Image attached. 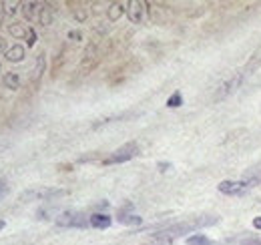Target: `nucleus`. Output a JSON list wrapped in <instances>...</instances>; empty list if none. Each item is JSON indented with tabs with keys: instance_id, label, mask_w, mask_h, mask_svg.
Returning <instances> with one entry per match:
<instances>
[{
	"instance_id": "1",
	"label": "nucleus",
	"mask_w": 261,
	"mask_h": 245,
	"mask_svg": "<svg viewBox=\"0 0 261 245\" xmlns=\"http://www.w3.org/2000/svg\"><path fill=\"white\" fill-rule=\"evenodd\" d=\"M219 221V217L215 215H205V217H195L191 221H183V223H177V225H169L161 229L157 235H167V237H173V235H181V233H189V231H195L199 227H209V225H215Z\"/></svg>"
},
{
	"instance_id": "2",
	"label": "nucleus",
	"mask_w": 261,
	"mask_h": 245,
	"mask_svg": "<svg viewBox=\"0 0 261 245\" xmlns=\"http://www.w3.org/2000/svg\"><path fill=\"white\" fill-rule=\"evenodd\" d=\"M57 225L59 227H79V229H85V227H91V217H87L81 211H66L57 217Z\"/></svg>"
},
{
	"instance_id": "3",
	"label": "nucleus",
	"mask_w": 261,
	"mask_h": 245,
	"mask_svg": "<svg viewBox=\"0 0 261 245\" xmlns=\"http://www.w3.org/2000/svg\"><path fill=\"white\" fill-rule=\"evenodd\" d=\"M66 195L65 189H31L27 193L20 195L22 201H48V199H57Z\"/></svg>"
},
{
	"instance_id": "4",
	"label": "nucleus",
	"mask_w": 261,
	"mask_h": 245,
	"mask_svg": "<svg viewBox=\"0 0 261 245\" xmlns=\"http://www.w3.org/2000/svg\"><path fill=\"white\" fill-rule=\"evenodd\" d=\"M139 155V145L137 143H127L123 147H119L115 153L111 155L109 159H105V165H115V163H125V161H130L133 157Z\"/></svg>"
},
{
	"instance_id": "5",
	"label": "nucleus",
	"mask_w": 261,
	"mask_h": 245,
	"mask_svg": "<svg viewBox=\"0 0 261 245\" xmlns=\"http://www.w3.org/2000/svg\"><path fill=\"white\" fill-rule=\"evenodd\" d=\"M255 181H249V179H239V181H221L219 183V191L223 195H243L245 191H249L251 187H255Z\"/></svg>"
},
{
	"instance_id": "6",
	"label": "nucleus",
	"mask_w": 261,
	"mask_h": 245,
	"mask_svg": "<svg viewBox=\"0 0 261 245\" xmlns=\"http://www.w3.org/2000/svg\"><path fill=\"white\" fill-rule=\"evenodd\" d=\"M241 81H243V75H241V72L231 75L225 83H221V85L217 87L213 101H221V99H225V96H229V94H233V92L241 87Z\"/></svg>"
},
{
	"instance_id": "7",
	"label": "nucleus",
	"mask_w": 261,
	"mask_h": 245,
	"mask_svg": "<svg viewBox=\"0 0 261 245\" xmlns=\"http://www.w3.org/2000/svg\"><path fill=\"white\" fill-rule=\"evenodd\" d=\"M143 14H145V2H141V0L127 2V16L133 24H141Z\"/></svg>"
},
{
	"instance_id": "8",
	"label": "nucleus",
	"mask_w": 261,
	"mask_h": 245,
	"mask_svg": "<svg viewBox=\"0 0 261 245\" xmlns=\"http://www.w3.org/2000/svg\"><path fill=\"white\" fill-rule=\"evenodd\" d=\"M125 12H127V2H113L107 8V14H109V20L111 22H117Z\"/></svg>"
},
{
	"instance_id": "9",
	"label": "nucleus",
	"mask_w": 261,
	"mask_h": 245,
	"mask_svg": "<svg viewBox=\"0 0 261 245\" xmlns=\"http://www.w3.org/2000/svg\"><path fill=\"white\" fill-rule=\"evenodd\" d=\"M4 55H6V61L20 62L24 61V57H27V48L22 44H14V46H8V51Z\"/></svg>"
},
{
	"instance_id": "10",
	"label": "nucleus",
	"mask_w": 261,
	"mask_h": 245,
	"mask_svg": "<svg viewBox=\"0 0 261 245\" xmlns=\"http://www.w3.org/2000/svg\"><path fill=\"white\" fill-rule=\"evenodd\" d=\"M111 223H113V219L107 213L91 215V227H95V229H107V227H111Z\"/></svg>"
},
{
	"instance_id": "11",
	"label": "nucleus",
	"mask_w": 261,
	"mask_h": 245,
	"mask_svg": "<svg viewBox=\"0 0 261 245\" xmlns=\"http://www.w3.org/2000/svg\"><path fill=\"white\" fill-rule=\"evenodd\" d=\"M40 6H42V4H38V2H22V4H20L22 14H24L27 20H33L34 16L40 14Z\"/></svg>"
},
{
	"instance_id": "12",
	"label": "nucleus",
	"mask_w": 261,
	"mask_h": 245,
	"mask_svg": "<svg viewBox=\"0 0 261 245\" xmlns=\"http://www.w3.org/2000/svg\"><path fill=\"white\" fill-rule=\"evenodd\" d=\"M53 18H55V10H53L48 4H42V6H40V14H38L40 24H42V27H48V24H53Z\"/></svg>"
},
{
	"instance_id": "13",
	"label": "nucleus",
	"mask_w": 261,
	"mask_h": 245,
	"mask_svg": "<svg viewBox=\"0 0 261 245\" xmlns=\"http://www.w3.org/2000/svg\"><path fill=\"white\" fill-rule=\"evenodd\" d=\"M4 85H6V89H10V91H18V89H20V75L14 72V70L6 72V75H4Z\"/></svg>"
},
{
	"instance_id": "14",
	"label": "nucleus",
	"mask_w": 261,
	"mask_h": 245,
	"mask_svg": "<svg viewBox=\"0 0 261 245\" xmlns=\"http://www.w3.org/2000/svg\"><path fill=\"white\" fill-rule=\"evenodd\" d=\"M119 223H123V225H141L143 223V219L139 217V215H127V213H119Z\"/></svg>"
},
{
	"instance_id": "15",
	"label": "nucleus",
	"mask_w": 261,
	"mask_h": 245,
	"mask_svg": "<svg viewBox=\"0 0 261 245\" xmlns=\"http://www.w3.org/2000/svg\"><path fill=\"white\" fill-rule=\"evenodd\" d=\"M8 32L14 36V38H27V34H29V29L27 27H22V24H10L8 27Z\"/></svg>"
},
{
	"instance_id": "16",
	"label": "nucleus",
	"mask_w": 261,
	"mask_h": 245,
	"mask_svg": "<svg viewBox=\"0 0 261 245\" xmlns=\"http://www.w3.org/2000/svg\"><path fill=\"white\" fill-rule=\"evenodd\" d=\"M187 245H213L209 237H205L203 233H195L191 237H187Z\"/></svg>"
},
{
	"instance_id": "17",
	"label": "nucleus",
	"mask_w": 261,
	"mask_h": 245,
	"mask_svg": "<svg viewBox=\"0 0 261 245\" xmlns=\"http://www.w3.org/2000/svg\"><path fill=\"white\" fill-rule=\"evenodd\" d=\"M183 105V94L177 91V92H173L169 99H167V107L169 109H177V107H181Z\"/></svg>"
},
{
	"instance_id": "18",
	"label": "nucleus",
	"mask_w": 261,
	"mask_h": 245,
	"mask_svg": "<svg viewBox=\"0 0 261 245\" xmlns=\"http://www.w3.org/2000/svg\"><path fill=\"white\" fill-rule=\"evenodd\" d=\"M149 245H173V237H167V235H153L151 237V243Z\"/></svg>"
},
{
	"instance_id": "19",
	"label": "nucleus",
	"mask_w": 261,
	"mask_h": 245,
	"mask_svg": "<svg viewBox=\"0 0 261 245\" xmlns=\"http://www.w3.org/2000/svg\"><path fill=\"white\" fill-rule=\"evenodd\" d=\"M42 70H44V55H40V57L36 59V68H34V79H40Z\"/></svg>"
},
{
	"instance_id": "20",
	"label": "nucleus",
	"mask_w": 261,
	"mask_h": 245,
	"mask_svg": "<svg viewBox=\"0 0 261 245\" xmlns=\"http://www.w3.org/2000/svg\"><path fill=\"white\" fill-rule=\"evenodd\" d=\"M16 6H20L18 2H6L2 8H4V16H12L16 12Z\"/></svg>"
},
{
	"instance_id": "21",
	"label": "nucleus",
	"mask_w": 261,
	"mask_h": 245,
	"mask_svg": "<svg viewBox=\"0 0 261 245\" xmlns=\"http://www.w3.org/2000/svg\"><path fill=\"white\" fill-rule=\"evenodd\" d=\"M27 44L29 46H34L36 44V32L33 29H29V34H27Z\"/></svg>"
},
{
	"instance_id": "22",
	"label": "nucleus",
	"mask_w": 261,
	"mask_h": 245,
	"mask_svg": "<svg viewBox=\"0 0 261 245\" xmlns=\"http://www.w3.org/2000/svg\"><path fill=\"white\" fill-rule=\"evenodd\" d=\"M68 38H72V40H81L83 36H81V32L79 31H70L68 32Z\"/></svg>"
},
{
	"instance_id": "23",
	"label": "nucleus",
	"mask_w": 261,
	"mask_h": 245,
	"mask_svg": "<svg viewBox=\"0 0 261 245\" xmlns=\"http://www.w3.org/2000/svg\"><path fill=\"white\" fill-rule=\"evenodd\" d=\"M241 245H261V237H255V239H247L245 243H241Z\"/></svg>"
},
{
	"instance_id": "24",
	"label": "nucleus",
	"mask_w": 261,
	"mask_h": 245,
	"mask_svg": "<svg viewBox=\"0 0 261 245\" xmlns=\"http://www.w3.org/2000/svg\"><path fill=\"white\" fill-rule=\"evenodd\" d=\"M74 16H76V20H81V22H83V20L87 18V14H85L83 10H76V12H74Z\"/></svg>"
},
{
	"instance_id": "25",
	"label": "nucleus",
	"mask_w": 261,
	"mask_h": 245,
	"mask_svg": "<svg viewBox=\"0 0 261 245\" xmlns=\"http://www.w3.org/2000/svg\"><path fill=\"white\" fill-rule=\"evenodd\" d=\"M253 229L261 231V217H255V219H253Z\"/></svg>"
},
{
	"instance_id": "26",
	"label": "nucleus",
	"mask_w": 261,
	"mask_h": 245,
	"mask_svg": "<svg viewBox=\"0 0 261 245\" xmlns=\"http://www.w3.org/2000/svg\"><path fill=\"white\" fill-rule=\"evenodd\" d=\"M8 51V46H6V40L0 36V53H6Z\"/></svg>"
},
{
	"instance_id": "27",
	"label": "nucleus",
	"mask_w": 261,
	"mask_h": 245,
	"mask_svg": "<svg viewBox=\"0 0 261 245\" xmlns=\"http://www.w3.org/2000/svg\"><path fill=\"white\" fill-rule=\"evenodd\" d=\"M171 169V163H159V171H167Z\"/></svg>"
},
{
	"instance_id": "28",
	"label": "nucleus",
	"mask_w": 261,
	"mask_h": 245,
	"mask_svg": "<svg viewBox=\"0 0 261 245\" xmlns=\"http://www.w3.org/2000/svg\"><path fill=\"white\" fill-rule=\"evenodd\" d=\"M4 193H6V185H4L2 181H0V197H2Z\"/></svg>"
},
{
	"instance_id": "29",
	"label": "nucleus",
	"mask_w": 261,
	"mask_h": 245,
	"mask_svg": "<svg viewBox=\"0 0 261 245\" xmlns=\"http://www.w3.org/2000/svg\"><path fill=\"white\" fill-rule=\"evenodd\" d=\"M2 20H4V8L0 6V24H2Z\"/></svg>"
},
{
	"instance_id": "30",
	"label": "nucleus",
	"mask_w": 261,
	"mask_h": 245,
	"mask_svg": "<svg viewBox=\"0 0 261 245\" xmlns=\"http://www.w3.org/2000/svg\"><path fill=\"white\" fill-rule=\"evenodd\" d=\"M4 225H6V221H4V219H0V229H2Z\"/></svg>"
},
{
	"instance_id": "31",
	"label": "nucleus",
	"mask_w": 261,
	"mask_h": 245,
	"mask_svg": "<svg viewBox=\"0 0 261 245\" xmlns=\"http://www.w3.org/2000/svg\"><path fill=\"white\" fill-rule=\"evenodd\" d=\"M0 70H2V64H0Z\"/></svg>"
}]
</instances>
